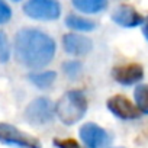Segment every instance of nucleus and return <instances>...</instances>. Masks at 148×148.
Segmentation results:
<instances>
[{
  "mask_svg": "<svg viewBox=\"0 0 148 148\" xmlns=\"http://www.w3.org/2000/svg\"><path fill=\"white\" fill-rule=\"evenodd\" d=\"M52 144L57 147V148H80L79 142L76 139H71V138H64V139H60V138H55L52 141Z\"/></svg>",
  "mask_w": 148,
  "mask_h": 148,
  "instance_id": "f3484780",
  "label": "nucleus"
},
{
  "mask_svg": "<svg viewBox=\"0 0 148 148\" xmlns=\"http://www.w3.org/2000/svg\"><path fill=\"white\" fill-rule=\"evenodd\" d=\"M55 41L41 29L23 28L15 36V57L28 68H42L55 55Z\"/></svg>",
  "mask_w": 148,
  "mask_h": 148,
  "instance_id": "f257e3e1",
  "label": "nucleus"
},
{
  "mask_svg": "<svg viewBox=\"0 0 148 148\" xmlns=\"http://www.w3.org/2000/svg\"><path fill=\"white\" fill-rule=\"evenodd\" d=\"M23 13L35 21H57L61 16V5L58 0H28Z\"/></svg>",
  "mask_w": 148,
  "mask_h": 148,
  "instance_id": "7ed1b4c3",
  "label": "nucleus"
},
{
  "mask_svg": "<svg viewBox=\"0 0 148 148\" xmlns=\"http://www.w3.org/2000/svg\"><path fill=\"white\" fill-rule=\"evenodd\" d=\"M62 47L68 54L86 55L92 49V41L80 34H65L62 36Z\"/></svg>",
  "mask_w": 148,
  "mask_h": 148,
  "instance_id": "9d476101",
  "label": "nucleus"
},
{
  "mask_svg": "<svg viewBox=\"0 0 148 148\" xmlns=\"http://www.w3.org/2000/svg\"><path fill=\"white\" fill-rule=\"evenodd\" d=\"M135 103L141 113L148 115V84H139L135 89Z\"/></svg>",
  "mask_w": 148,
  "mask_h": 148,
  "instance_id": "4468645a",
  "label": "nucleus"
},
{
  "mask_svg": "<svg viewBox=\"0 0 148 148\" xmlns=\"http://www.w3.org/2000/svg\"><path fill=\"white\" fill-rule=\"evenodd\" d=\"M13 2H21V0H13Z\"/></svg>",
  "mask_w": 148,
  "mask_h": 148,
  "instance_id": "aec40b11",
  "label": "nucleus"
},
{
  "mask_svg": "<svg viewBox=\"0 0 148 148\" xmlns=\"http://www.w3.org/2000/svg\"><path fill=\"white\" fill-rule=\"evenodd\" d=\"M65 25L73 29V31H79V32H90L93 29H96V22L95 21H90L87 18H83V16H79V15H68L65 18Z\"/></svg>",
  "mask_w": 148,
  "mask_h": 148,
  "instance_id": "f8f14e48",
  "label": "nucleus"
},
{
  "mask_svg": "<svg viewBox=\"0 0 148 148\" xmlns=\"http://www.w3.org/2000/svg\"><path fill=\"white\" fill-rule=\"evenodd\" d=\"M80 138L87 148H103L109 142L108 132L96 123H86L80 129Z\"/></svg>",
  "mask_w": 148,
  "mask_h": 148,
  "instance_id": "6e6552de",
  "label": "nucleus"
},
{
  "mask_svg": "<svg viewBox=\"0 0 148 148\" xmlns=\"http://www.w3.org/2000/svg\"><path fill=\"white\" fill-rule=\"evenodd\" d=\"M12 19V9L6 0H0V25H5Z\"/></svg>",
  "mask_w": 148,
  "mask_h": 148,
  "instance_id": "dca6fc26",
  "label": "nucleus"
},
{
  "mask_svg": "<svg viewBox=\"0 0 148 148\" xmlns=\"http://www.w3.org/2000/svg\"><path fill=\"white\" fill-rule=\"evenodd\" d=\"M73 6L79 12L95 15L108 8V0H71Z\"/></svg>",
  "mask_w": 148,
  "mask_h": 148,
  "instance_id": "9b49d317",
  "label": "nucleus"
},
{
  "mask_svg": "<svg viewBox=\"0 0 148 148\" xmlns=\"http://www.w3.org/2000/svg\"><path fill=\"white\" fill-rule=\"evenodd\" d=\"M112 21L122 28H136L144 23V16L129 5L118 6L112 13Z\"/></svg>",
  "mask_w": 148,
  "mask_h": 148,
  "instance_id": "1a4fd4ad",
  "label": "nucleus"
},
{
  "mask_svg": "<svg viewBox=\"0 0 148 148\" xmlns=\"http://www.w3.org/2000/svg\"><path fill=\"white\" fill-rule=\"evenodd\" d=\"M55 115L54 103L47 97H38L32 100L25 109V121L35 126L47 125Z\"/></svg>",
  "mask_w": 148,
  "mask_h": 148,
  "instance_id": "39448f33",
  "label": "nucleus"
},
{
  "mask_svg": "<svg viewBox=\"0 0 148 148\" xmlns=\"http://www.w3.org/2000/svg\"><path fill=\"white\" fill-rule=\"evenodd\" d=\"M80 67H82V65H80V62H77V61H67V62L62 64L64 71L68 74V76H71V77H74L76 74H79Z\"/></svg>",
  "mask_w": 148,
  "mask_h": 148,
  "instance_id": "a211bd4d",
  "label": "nucleus"
},
{
  "mask_svg": "<svg viewBox=\"0 0 148 148\" xmlns=\"http://www.w3.org/2000/svg\"><path fill=\"white\" fill-rule=\"evenodd\" d=\"M113 79L123 86H131L144 79V68L141 64L129 62L125 65H118L112 70Z\"/></svg>",
  "mask_w": 148,
  "mask_h": 148,
  "instance_id": "423d86ee",
  "label": "nucleus"
},
{
  "mask_svg": "<svg viewBox=\"0 0 148 148\" xmlns=\"http://www.w3.org/2000/svg\"><path fill=\"white\" fill-rule=\"evenodd\" d=\"M57 79L55 71H44V73H35L29 76V80L39 89H48L54 84Z\"/></svg>",
  "mask_w": 148,
  "mask_h": 148,
  "instance_id": "ddd939ff",
  "label": "nucleus"
},
{
  "mask_svg": "<svg viewBox=\"0 0 148 148\" xmlns=\"http://www.w3.org/2000/svg\"><path fill=\"white\" fill-rule=\"evenodd\" d=\"M142 34H144L145 39L148 41V16H147V19H145L144 23H142Z\"/></svg>",
  "mask_w": 148,
  "mask_h": 148,
  "instance_id": "6ab92c4d",
  "label": "nucleus"
},
{
  "mask_svg": "<svg viewBox=\"0 0 148 148\" xmlns=\"http://www.w3.org/2000/svg\"><path fill=\"white\" fill-rule=\"evenodd\" d=\"M87 112V97L82 90H70L60 97L55 113L64 125L77 123Z\"/></svg>",
  "mask_w": 148,
  "mask_h": 148,
  "instance_id": "f03ea898",
  "label": "nucleus"
},
{
  "mask_svg": "<svg viewBox=\"0 0 148 148\" xmlns=\"http://www.w3.org/2000/svg\"><path fill=\"white\" fill-rule=\"evenodd\" d=\"M10 58V45L8 35L0 31V62H8Z\"/></svg>",
  "mask_w": 148,
  "mask_h": 148,
  "instance_id": "2eb2a0df",
  "label": "nucleus"
},
{
  "mask_svg": "<svg viewBox=\"0 0 148 148\" xmlns=\"http://www.w3.org/2000/svg\"><path fill=\"white\" fill-rule=\"evenodd\" d=\"M0 142L16 148H42L38 138L6 122H0Z\"/></svg>",
  "mask_w": 148,
  "mask_h": 148,
  "instance_id": "20e7f679",
  "label": "nucleus"
},
{
  "mask_svg": "<svg viewBox=\"0 0 148 148\" xmlns=\"http://www.w3.org/2000/svg\"><path fill=\"white\" fill-rule=\"evenodd\" d=\"M108 109L118 118L121 119H136L139 116V110L138 108L129 100L126 99L125 96L122 95H116V96H112L110 99H108Z\"/></svg>",
  "mask_w": 148,
  "mask_h": 148,
  "instance_id": "0eeeda50",
  "label": "nucleus"
}]
</instances>
